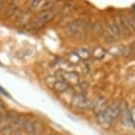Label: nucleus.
Here are the masks:
<instances>
[{"label":"nucleus","mask_w":135,"mask_h":135,"mask_svg":"<svg viewBox=\"0 0 135 135\" xmlns=\"http://www.w3.org/2000/svg\"><path fill=\"white\" fill-rule=\"evenodd\" d=\"M55 17V15L53 14V12L50 10L48 11H43L42 12L38 15L35 18V20L30 24V27L32 29H39L44 27L45 24L49 23L53 18Z\"/></svg>","instance_id":"1"},{"label":"nucleus","mask_w":135,"mask_h":135,"mask_svg":"<svg viewBox=\"0 0 135 135\" xmlns=\"http://www.w3.org/2000/svg\"><path fill=\"white\" fill-rule=\"evenodd\" d=\"M119 107H120V115L119 116L121 117L122 123L126 127L133 128L135 126V124L133 123V121H132L131 111H130V109H128V106H127L126 103L123 102L122 103L119 104Z\"/></svg>","instance_id":"2"},{"label":"nucleus","mask_w":135,"mask_h":135,"mask_svg":"<svg viewBox=\"0 0 135 135\" xmlns=\"http://www.w3.org/2000/svg\"><path fill=\"white\" fill-rule=\"evenodd\" d=\"M86 24L85 20L82 18H79V19L75 20L72 23L68 25L65 30V33L67 36H74L79 30L84 25Z\"/></svg>","instance_id":"3"},{"label":"nucleus","mask_w":135,"mask_h":135,"mask_svg":"<svg viewBox=\"0 0 135 135\" xmlns=\"http://www.w3.org/2000/svg\"><path fill=\"white\" fill-rule=\"evenodd\" d=\"M104 29H105V35L107 39H110V41H116L120 37V30L116 24L107 23Z\"/></svg>","instance_id":"4"},{"label":"nucleus","mask_w":135,"mask_h":135,"mask_svg":"<svg viewBox=\"0 0 135 135\" xmlns=\"http://www.w3.org/2000/svg\"><path fill=\"white\" fill-rule=\"evenodd\" d=\"M18 116H19L18 113L14 110L6 112L3 116V118H2L1 122H0V129L4 128V127H7V126H12L15 120L17 119Z\"/></svg>","instance_id":"5"},{"label":"nucleus","mask_w":135,"mask_h":135,"mask_svg":"<svg viewBox=\"0 0 135 135\" xmlns=\"http://www.w3.org/2000/svg\"><path fill=\"white\" fill-rule=\"evenodd\" d=\"M72 104L73 107L78 109H85L88 108L90 104V101L82 94H77L73 97Z\"/></svg>","instance_id":"6"},{"label":"nucleus","mask_w":135,"mask_h":135,"mask_svg":"<svg viewBox=\"0 0 135 135\" xmlns=\"http://www.w3.org/2000/svg\"><path fill=\"white\" fill-rule=\"evenodd\" d=\"M29 18H30V14L27 10L19 9L16 15L14 16V20H15L14 23L17 26H21V25L26 24L28 21Z\"/></svg>","instance_id":"7"},{"label":"nucleus","mask_w":135,"mask_h":135,"mask_svg":"<svg viewBox=\"0 0 135 135\" xmlns=\"http://www.w3.org/2000/svg\"><path fill=\"white\" fill-rule=\"evenodd\" d=\"M108 102L104 97H98L93 103V109L94 112L98 115V114L102 113V112L105 111L107 108H108Z\"/></svg>","instance_id":"8"},{"label":"nucleus","mask_w":135,"mask_h":135,"mask_svg":"<svg viewBox=\"0 0 135 135\" xmlns=\"http://www.w3.org/2000/svg\"><path fill=\"white\" fill-rule=\"evenodd\" d=\"M97 122L100 124V126L104 130H109L111 126L112 120L111 118L108 116V114L106 113V110L102 112V113L97 115Z\"/></svg>","instance_id":"9"},{"label":"nucleus","mask_w":135,"mask_h":135,"mask_svg":"<svg viewBox=\"0 0 135 135\" xmlns=\"http://www.w3.org/2000/svg\"><path fill=\"white\" fill-rule=\"evenodd\" d=\"M63 80L69 85H77L80 81V77H79L78 73L75 72H65L62 74Z\"/></svg>","instance_id":"10"},{"label":"nucleus","mask_w":135,"mask_h":135,"mask_svg":"<svg viewBox=\"0 0 135 135\" xmlns=\"http://www.w3.org/2000/svg\"><path fill=\"white\" fill-rule=\"evenodd\" d=\"M106 113L108 114V116L111 118V120L118 118L119 115H120V107H119V103H114L108 105V108L106 109Z\"/></svg>","instance_id":"11"},{"label":"nucleus","mask_w":135,"mask_h":135,"mask_svg":"<svg viewBox=\"0 0 135 135\" xmlns=\"http://www.w3.org/2000/svg\"><path fill=\"white\" fill-rule=\"evenodd\" d=\"M39 122L38 121H27L23 127L25 134L27 135H34L37 132L39 127Z\"/></svg>","instance_id":"12"},{"label":"nucleus","mask_w":135,"mask_h":135,"mask_svg":"<svg viewBox=\"0 0 135 135\" xmlns=\"http://www.w3.org/2000/svg\"><path fill=\"white\" fill-rule=\"evenodd\" d=\"M52 86H53V88H54V90H56L57 92L63 93L67 90L69 85H68L64 80H57L52 85Z\"/></svg>","instance_id":"13"},{"label":"nucleus","mask_w":135,"mask_h":135,"mask_svg":"<svg viewBox=\"0 0 135 135\" xmlns=\"http://www.w3.org/2000/svg\"><path fill=\"white\" fill-rule=\"evenodd\" d=\"M27 121H28V120H27V117L18 116L17 119L15 120L13 126H12V127H13V130H19V131H21Z\"/></svg>","instance_id":"14"},{"label":"nucleus","mask_w":135,"mask_h":135,"mask_svg":"<svg viewBox=\"0 0 135 135\" xmlns=\"http://www.w3.org/2000/svg\"><path fill=\"white\" fill-rule=\"evenodd\" d=\"M18 11H19V6H18L16 4H14V3L10 4L9 6L7 7L6 10V16L7 18L14 17L18 12Z\"/></svg>","instance_id":"15"},{"label":"nucleus","mask_w":135,"mask_h":135,"mask_svg":"<svg viewBox=\"0 0 135 135\" xmlns=\"http://www.w3.org/2000/svg\"><path fill=\"white\" fill-rule=\"evenodd\" d=\"M73 10H74V6L73 4H66L65 6H64L62 11H61V14L63 16H69L70 14L73 13Z\"/></svg>","instance_id":"16"},{"label":"nucleus","mask_w":135,"mask_h":135,"mask_svg":"<svg viewBox=\"0 0 135 135\" xmlns=\"http://www.w3.org/2000/svg\"><path fill=\"white\" fill-rule=\"evenodd\" d=\"M76 54L78 55V57H80V59H86L89 57V51L85 48H81V49H79L76 52Z\"/></svg>","instance_id":"17"},{"label":"nucleus","mask_w":135,"mask_h":135,"mask_svg":"<svg viewBox=\"0 0 135 135\" xmlns=\"http://www.w3.org/2000/svg\"><path fill=\"white\" fill-rule=\"evenodd\" d=\"M102 29H103V24L101 23V21H96L94 26L92 27V33L94 35H98L100 34Z\"/></svg>","instance_id":"18"},{"label":"nucleus","mask_w":135,"mask_h":135,"mask_svg":"<svg viewBox=\"0 0 135 135\" xmlns=\"http://www.w3.org/2000/svg\"><path fill=\"white\" fill-rule=\"evenodd\" d=\"M0 132H1V135H12V132H13V127L12 126L4 127V128L0 129Z\"/></svg>","instance_id":"19"},{"label":"nucleus","mask_w":135,"mask_h":135,"mask_svg":"<svg viewBox=\"0 0 135 135\" xmlns=\"http://www.w3.org/2000/svg\"><path fill=\"white\" fill-rule=\"evenodd\" d=\"M68 60H69L70 63L73 64V65H77L79 63V61H80V57H78V55L76 54V53H72V54L69 56Z\"/></svg>","instance_id":"20"},{"label":"nucleus","mask_w":135,"mask_h":135,"mask_svg":"<svg viewBox=\"0 0 135 135\" xmlns=\"http://www.w3.org/2000/svg\"><path fill=\"white\" fill-rule=\"evenodd\" d=\"M94 56H95V57L98 58V59H101V58L104 57V50L102 48H97L94 51Z\"/></svg>","instance_id":"21"},{"label":"nucleus","mask_w":135,"mask_h":135,"mask_svg":"<svg viewBox=\"0 0 135 135\" xmlns=\"http://www.w3.org/2000/svg\"><path fill=\"white\" fill-rule=\"evenodd\" d=\"M42 0H29L28 6H29L30 8L35 9V8H37L41 4H42Z\"/></svg>","instance_id":"22"},{"label":"nucleus","mask_w":135,"mask_h":135,"mask_svg":"<svg viewBox=\"0 0 135 135\" xmlns=\"http://www.w3.org/2000/svg\"><path fill=\"white\" fill-rule=\"evenodd\" d=\"M55 3H56V1H54V0H50V1L46 2V3L43 4L42 7V10H43V11H48V10L51 9V7L54 6Z\"/></svg>","instance_id":"23"},{"label":"nucleus","mask_w":135,"mask_h":135,"mask_svg":"<svg viewBox=\"0 0 135 135\" xmlns=\"http://www.w3.org/2000/svg\"><path fill=\"white\" fill-rule=\"evenodd\" d=\"M127 19H128L129 23L131 25V27L135 30V14H131Z\"/></svg>","instance_id":"24"},{"label":"nucleus","mask_w":135,"mask_h":135,"mask_svg":"<svg viewBox=\"0 0 135 135\" xmlns=\"http://www.w3.org/2000/svg\"><path fill=\"white\" fill-rule=\"evenodd\" d=\"M0 112H1L3 115L6 113V107L4 105V103L0 99Z\"/></svg>","instance_id":"25"},{"label":"nucleus","mask_w":135,"mask_h":135,"mask_svg":"<svg viewBox=\"0 0 135 135\" xmlns=\"http://www.w3.org/2000/svg\"><path fill=\"white\" fill-rule=\"evenodd\" d=\"M0 93L3 94L4 95H6V96H7V97H9V98L11 97V96H10V95H9V93L7 92V91H6V89L2 88L1 86H0Z\"/></svg>","instance_id":"26"},{"label":"nucleus","mask_w":135,"mask_h":135,"mask_svg":"<svg viewBox=\"0 0 135 135\" xmlns=\"http://www.w3.org/2000/svg\"><path fill=\"white\" fill-rule=\"evenodd\" d=\"M131 116H132V121H133V123L135 124V107H133V108H132L131 110Z\"/></svg>","instance_id":"27"},{"label":"nucleus","mask_w":135,"mask_h":135,"mask_svg":"<svg viewBox=\"0 0 135 135\" xmlns=\"http://www.w3.org/2000/svg\"><path fill=\"white\" fill-rule=\"evenodd\" d=\"M3 116H4L3 114H2L1 112H0V122H1V120H2V118H3Z\"/></svg>","instance_id":"28"},{"label":"nucleus","mask_w":135,"mask_h":135,"mask_svg":"<svg viewBox=\"0 0 135 135\" xmlns=\"http://www.w3.org/2000/svg\"><path fill=\"white\" fill-rule=\"evenodd\" d=\"M6 1H7V2H9L10 4H12V3H13L14 0H6Z\"/></svg>","instance_id":"29"},{"label":"nucleus","mask_w":135,"mask_h":135,"mask_svg":"<svg viewBox=\"0 0 135 135\" xmlns=\"http://www.w3.org/2000/svg\"><path fill=\"white\" fill-rule=\"evenodd\" d=\"M1 12H2V3L0 2V13H1Z\"/></svg>","instance_id":"30"},{"label":"nucleus","mask_w":135,"mask_h":135,"mask_svg":"<svg viewBox=\"0 0 135 135\" xmlns=\"http://www.w3.org/2000/svg\"><path fill=\"white\" fill-rule=\"evenodd\" d=\"M49 135H57V134H56V133H54V132H52V133H50Z\"/></svg>","instance_id":"31"},{"label":"nucleus","mask_w":135,"mask_h":135,"mask_svg":"<svg viewBox=\"0 0 135 135\" xmlns=\"http://www.w3.org/2000/svg\"><path fill=\"white\" fill-rule=\"evenodd\" d=\"M132 8H133V9H135V6H132Z\"/></svg>","instance_id":"32"}]
</instances>
